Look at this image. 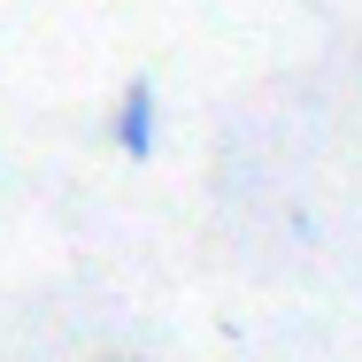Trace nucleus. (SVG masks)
Masks as SVG:
<instances>
[{
    "mask_svg": "<svg viewBox=\"0 0 362 362\" xmlns=\"http://www.w3.org/2000/svg\"><path fill=\"white\" fill-rule=\"evenodd\" d=\"M108 139H116V154H132V162H146V154L162 146V85H154V77H132V85L116 93Z\"/></svg>",
    "mask_w": 362,
    "mask_h": 362,
    "instance_id": "1",
    "label": "nucleus"
}]
</instances>
